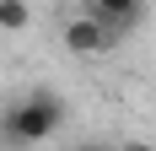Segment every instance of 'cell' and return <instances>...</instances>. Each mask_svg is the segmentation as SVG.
I'll use <instances>...</instances> for the list:
<instances>
[{
  "label": "cell",
  "instance_id": "cell-4",
  "mask_svg": "<svg viewBox=\"0 0 156 151\" xmlns=\"http://www.w3.org/2000/svg\"><path fill=\"white\" fill-rule=\"evenodd\" d=\"M27 27H32L27 0H0V32H27Z\"/></svg>",
  "mask_w": 156,
  "mask_h": 151
},
{
  "label": "cell",
  "instance_id": "cell-2",
  "mask_svg": "<svg viewBox=\"0 0 156 151\" xmlns=\"http://www.w3.org/2000/svg\"><path fill=\"white\" fill-rule=\"evenodd\" d=\"M124 43V32H113L108 22H97V16H70L65 22V49L76 54V60H97V54H108V49Z\"/></svg>",
  "mask_w": 156,
  "mask_h": 151
},
{
  "label": "cell",
  "instance_id": "cell-3",
  "mask_svg": "<svg viewBox=\"0 0 156 151\" xmlns=\"http://www.w3.org/2000/svg\"><path fill=\"white\" fill-rule=\"evenodd\" d=\"M86 16H97V22H108L113 32H135L145 22V0H86Z\"/></svg>",
  "mask_w": 156,
  "mask_h": 151
},
{
  "label": "cell",
  "instance_id": "cell-5",
  "mask_svg": "<svg viewBox=\"0 0 156 151\" xmlns=\"http://www.w3.org/2000/svg\"><path fill=\"white\" fill-rule=\"evenodd\" d=\"M76 151H119V146H102V140H81Z\"/></svg>",
  "mask_w": 156,
  "mask_h": 151
},
{
  "label": "cell",
  "instance_id": "cell-6",
  "mask_svg": "<svg viewBox=\"0 0 156 151\" xmlns=\"http://www.w3.org/2000/svg\"><path fill=\"white\" fill-rule=\"evenodd\" d=\"M119 151H156L151 140H129V146H119Z\"/></svg>",
  "mask_w": 156,
  "mask_h": 151
},
{
  "label": "cell",
  "instance_id": "cell-7",
  "mask_svg": "<svg viewBox=\"0 0 156 151\" xmlns=\"http://www.w3.org/2000/svg\"><path fill=\"white\" fill-rule=\"evenodd\" d=\"M54 6H81V0H54Z\"/></svg>",
  "mask_w": 156,
  "mask_h": 151
},
{
  "label": "cell",
  "instance_id": "cell-1",
  "mask_svg": "<svg viewBox=\"0 0 156 151\" xmlns=\"http://www.w3.org/2000/svg\"><path fill=\"white\" fill-rule=\"evenodd\" d=\"M59 124H65V103L54 92H27V97H16L0 113V135L11 146H43V140H54Z\"/></svg>",
  "mask_w": 156,
  "mask_h": 151
}]
</instances>
